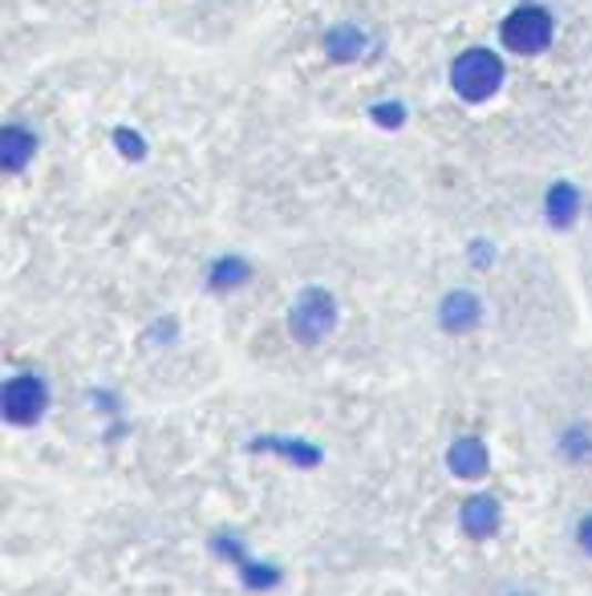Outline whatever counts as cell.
Here are the masks:
<instances>
[{"mask_svg":"<svg viewBox=\"0 0 592 596\" xmlns=\"http://www.w3.org/2000/svg\"><path fill=\"white\" fill-rule=\"evenodd\" d=\"M402 105H378L374 110V122H381V127H402Z\"/></svg>","mask_w":592,"mask_h":596,"instance_id":"9a60e30c","label":"cell"},{"mask_svg":"<svg viewBox=\"0 0 592 596\" xmlns=\"http://www.w3.org/2000/svg\"><path fill=\"white\" fill-rule=\"evenodd\" d=\"M447 467L455 479H483L487 467H491V455H487V446L479 438H459L447 451Z\"/></svg>","mask_w":592,"mask_h":596,"instance_id":"5b68a950","label":"cell"},{"mask_svg":"<svg viewBox=\"0 0 592 596\" xmlns=\"http://www.w3.org/2000/svg\"><path fill=\"white\" fill-rule=\"evenodd\" d=\"M552 33H557V24H552V12L540 9V4H520V9H511L503 17V46L511 53H523V58H532V53H544L552 46Z\"/></svg>","mask_w":592,"mask_h":596,"instance_id":"7a4b0ae2","label":"cell"},{"mask_svg":"<svg viewBox=\"0 0 592 596\" xmlns=\"http://www.w3.org/2000/svg\"><path fill=\"white\" fill-rule=\"evenodd\" d=\"M516 596H528V593H516Z\"/></svg>","mask_w":592,"mask_h":596,"instance_id":"e0dca14e","label":"cell"},{"mask_svg":"<svg viewBox=\"0 0 592 596\" xmlns=\"http://www.w3.org/2000/svg\"><path fill=\"white\" fill-rule=\"evenodd\" d=\"M499 519H503V512H499V499H491V495H474V499L462 503V512H459L462 532H467V536H474V539L496 536Z\"/></svg>","mask_w":592,"mask_h":596,"instance_id":"8992f818","label":"cell"},{"mask_svg":"<svg viewBox=\"0 0 592 596\" xmlns=\"http://www.w3.org/2000/svg\"><path fill=\"white\" fill-rule=\"evenodd\" d=\"M45 406H49V390L37 374H17L4 382L0 410H4V418H9L12 426H33V422H41Z\"/></svg>","mask_w":592,"mask_h":596,"instance_id":"277c9868","label":"cell"},{"mask_svg":"<svg viewBox=\"0 0 592 596\" xmlns=\"http://www.w3.org/2000/svg\"><path fill=\"white\" fill-rule=\"evenodd\" d=\"M450 85L462 102H487L503 85V61L491 49H467L450 65Z\"/></svg>","mask_w":592,"mask_h":596,"instance_id":"6da1fadb","label":"cell"},{"mask_svg":"<svg viewBox=\"0 0 592 596\" xmlns=\"http://www.w3.org/2000/svg\"><path fill=\"white\" fill-rule=\"evenodd\" d=\"M548 223L552 228H572L576 223V215H581V191L572 188V183H557V188L548 191Z\"/></svg>","mask_w":592,"mask_h":596,"instance_id":"9c48e42d","label":"cell"},{"mask_svg":"<svg viewBox=\"0 0 592 596\" xmlns=\"http://www.w3.org/2000/svg\"><path fill=\"white\" fill-rule=\"evenodd\" d=\"M564 455H569V458L592 455V438H589V431H569V434H564Z\"/></svg>","mask_w":592,"mask_h":596,"instance_id":"4fadbf2b","label":"cell"},{"mask_svg":"<svg viewBox=\"0 0 592 596\" xmlns=\"http://www.w3.org/2000/svg\"><path fill=\"white\" fill-rule=\"evenodd\" d=\"M325 49H329L333 58L349 61V58H357V53L366 49V37L357 33V29H333V33L325 37Z\"/></svg>","mask_w":592,"mask_h":596,"instance_id":"7c38bea8","label":"cell"},{"mask_svg":"<svg viewBox=\"0 0 592 596\" xmlns=\"http://www.w3.org/2000/svg\"><path fill=\"white\" fill-rule=\"evenodd\" d=\"M37 151V139H33V130H24V127H9L4 134H0V163H4V171H21L29 159H33Z\"/></svg>","mask_w":592,"mask_h":596,"instance_id":"ba28073f","label":"cell"},{"mask_svg":"<svg viewBox=\"0 0 592 596\" xmlns=\"http://www.w3.org/2000/svg\"><path fill=\"white\" fill-rule=\"evenodd\" d=\"M439 316L447 333H471V329L479 325V316H483V304H479L474 293H450L447 301H442Z\"/></svg>","mask_w":592,"mask_h":596,"instance_id":"52a82bcc","label":"cell"},{"mask_svg":"<svg viewBox=\"0 0 592 596\" xmlns=\"http://www.w3.org/2000/svg\"><path fill=\"white\" fill-rule=\"evenodd\" d=\"M576 544L592 556V515L589 519H581V527H576Z\"/></svg>","mask_w":592,"mask_h":596,"instance_id":"2e32d148","label":"cell"},{"mask_svg":"<svg viewBox=\"0 0 592 596\" xmlns=\"http://www.w3.org/2000/svg\"><path fill=\"white\" fill-rule=\"evenodd\" d=\"M337 325V301L325 289H305L296 296V304L288 309V329L300 345H317L325 341Z\"/></svg>","mask_w":592,"mask_h":596,"instance_id":"3957f363","label":"cell"},{"mask_svg":"<svg viewBox=\"0 0 592 596\" xmlns=\"http://www.w3.org/2000/svg\"><path fill=\"white\" fill-rule=\"evenodd\" d=\"M252 272H248V264H244V260H220V264H215L212 269V289L215 293H224V289H239V284L248 281Z\"/></svg>","mask_w":592,"mask_h":596,"instance_id":"8fae6325","label":"cell"},{"mask_svg":"<svg viewBox=\"0 0 592 596\" xmlns=\"http://www.w3.org/2000/svg\"><path fill=\"white\" fill-rule=\"evenodd\" d=\"M252 446H256V451H261V446L264 451H280V455H288L293 463H300V467H317L320 463L317 446H305L300 438H256Z\"/></svg>","mask_w":592,"mask_h":596,"instance_id":"30bf717a","label":"cell"},{"mask_svg":"<svg viewBox=\"0 0 592 596\" xmlns=\"http://www.w3.org/2000/svg\"><path fill=\"white\" fill-rule=\"evenodd\" d=\"M119 151H122V154H131V159H143L146 147H143V139H139L134 130H119Z\"/></svg>","mask_w":592,"mask_h":596,"instance_id":"5bb4252c","label":"cell"}]
</instances>
